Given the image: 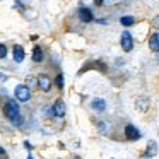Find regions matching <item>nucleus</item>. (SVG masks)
<instances>
[{"label":"nucleus","mask_w":159,"mask_h":159,"mask_svg":"<svg viewBox=\"0 0 159 159\" xmlns=\"http://www.w3.org/2000/svg\"><path fill=\"white\" fill-rule=\"evenodd\" d=\"M53 86V80L50 79L46 74H41V75H38V87L43 91V93H48L50 89H52Z\"/></svg>","instance_id":"obj_6"},{"label":"nucleus","mask_w":159,"mask_h":159,"mask_svg":"<svg viewBox=\"0 0 159 159\" xmlns=\"http://www.w3.org/2000/svg\"><path fill=\"white\" fill-rule=\"evenodd\" d=\"M123 134H125V137H127V140H139V139H140V130L132 123L125 125Z\"/></svg>","instance_id":"obj_4"},{"label":"nucleus","mask_w":159,"mask_h":159,"mask_svg":"<svg viewBox=\"0 0 159 159\" xmlns=\"http://www.w3.org/2000/svg\"><path fill=\"white\" fill-rule=\"evenodd\" d=\"M55 84H57V87H58V89H63V74H58V75H57Z\"/></svg>","instance_id":"obj_15"},{"label":"nucleus","mask_w":159,"mask_h":159,"mask_svg":"<svg viewBox=\"0 0 159 159\" xmlns=\"http://www.w3.org/2000/svg\"><path fill=\"white\" fill-rule=\"evenodd\" d=\"M79 19L84 22V24H89V22L94 21V16H93V11L87 9L86 5H80L79 7Z\"/></svg>","instance_id":"obj_5"},{"label":"nucleus","mask_w":159,"mask_h":159,"mask_svg":"<svg viewBox=\"0 0 159 159\" xmlns=\"http://www.w3.org/2000/svg\"><path fill=\"white\" fill-rule=\"evenodd\" d=\"M91 108L98 113H103V111H106V101L101 99V98H96V99L91 101Z\"/></svg>","instance_id":"obj_10"},{"label":"nucleus","mask_w":159,"mask_h":159,"mask_svg":"<svg viewBox=\"0 0 159 159\" xmlns=\"http://www.w3.org/2000/svg\"><path fill=\"white\" fill-rule=\"evenodd\" d=\"M5 57H7V46L4 43H0V60L5 58Z\"/></svg>","instance_id":"obj_16"},{"label":"nucleus","mask_w":159,"mask_h":159,"mask_svg":"<svg viewBox=\"0 0 159 159\" xmlns=\"http://www.w3.org/2000/svg\"><path fill=\"white\" fill-rule=\"evenodd\" d=\"M33 62L34 63H39V62H43L45 60V52H43V48L39 45H36L34 48H33Z\"/></svg>","instance_id":"obj_11"},{"label":"nucleus","mask_w":159,"mask_h":159,"mask_svg":"<svg viewBox=\"0 0 159 159\" xmlns=\"http://www.w3.org/2000/svg\"><path fill=\"white\" fill-rule=\"evenodd\" d=\"M120 46L125 53H130L134 50V36L130 34V31H123L120 36Z\"/></svg>","instance_id":"obj_2"},{"label":"nucleus","mask_w":159,"mask_h":159,"mask_svg":"<svg viewBox=\"0 0 159 159\" xmlns=\"http://www.w3.org/2000/svg\"><path fill=\"white\" fill-rule=\"evenodd\" d=\"M28 159H33V156H28Z\"/></svg>","instance_id":"obj_20"},{"label":"nucleus","mask_w":159,"mask_h":159,"mask_svg":"<svg viewBox=\"0 0 159 159\" xmlns=\"http://www.w3.org/2000/svg\"><path fill=\"white\" fill-rule=\"evenodd\" d=\"M4 156H5V152H4V149L0 147V157H4Z\"/></svg>","instance_id":"obj_19"},{"label":"nucleus","mask_w":159,"mask_h":159,"mask_svg":"<svg viewBox=\"0 0 159 159\" xmlns=\"http://www.w3.org/2000/svg\"><path fill=\"white\" fill-rule=\"evenodd\" d=\"M149 98L147 96H140L137 99V108H139V111H147L149 110Z\"/></svg>","instance_id":"obj_13"},{"label":"nucleus","mask_w":159,"mask_h":159,"mask_svg":"<svg viewBox=\"0 0 159 159\" xmlns=\"http://www.w3.org/2000/svg\"><path fill=\"white\" fill-rule=\"evenodd\" d=\"M65 103H63L62 99H57L55 103H53V106H52V113H53V116H58V118H62V116H65Z\"/></svg>","instance_id":"obj_7"},{"label":"nucleus","mask_w":159,"mask_h":159,"mask_svg":"<svg viewBox=\"0 0 159 159\" xmlns=\"http://www.w3.org/2000/svg\"><path fill=\"white\" fill-rule=\"evenodd\" d=\"M149 48H151V52L159 53V33L151 34V38H149Z\"/></svg>","instance_id":"obj_12"},{"label":"nucleus","mask_w":159,"mask_h":159,"mask_svg":"<svg viewBox=\"0 0 159 159\" xmlns=\"http://www.w3.org/2000/svg\"><path fill=\"white\" fill-rule=\"evenodd\" d=\"M152 26H154V28H159V16L152 19Z\"/></svg>","instance_id":"obj_17"},{"label":"nucleus","mask_w":159,"mask_h":159,"mask_svg":"<svg viewBox=\"0 0 159 159\" xmlns=\"http://www.w3.org/2000/svg\"><path fill=\"white\" fill-rule=\"evenodd\" d=\"M4 115L9 118L11 121H14L16 125H21L22 118H21V108H19L17 101L16 99H7L4 104Z\"/></svg>","instance_id":"obj_1"},{"label":"nucleus","mask_w":159,"mask_h":159,"mask_svg":"<svg viewBox=\"0 0 159 159\" xmlns=\"http://www.w3.org/2000/svg\"><path fill=\"white\" fill-rule=\"evenodd\" d=\"M156 154H157V144H156L154 140H151V142L147 144L145 152L142 154V157H144V159H151V157H154Z\"/></svg>","instance_id":"obj_9"},{"label":"nucleus","mask_w":159,"mask_h":159,"mask_svg":"<svg viewBox=\"0 0 159 159\" xmlns=\"http://www.w3.org/2000/svg\"><path fill=\"white\" fill-rule=\"evenodd\" d=\"M16 99L21 101V103H28L29 99H31V89H29L28 86H24V84H19L17 87H16Z\"/></svg>","instance_id":"obj_3"},{"label":"nucleus","mask_w":159,"mask_h":159,"mask_svg":"<svg viewBox=\"0 0 159 159\" xmlns=\"http://www.w3.org/2000/svg\"><path fill=\"white\" fill-rule=\"evenodd\" d=\"M94 5H96V7H101V5H103V2H101V0H94Z\"/></svg>","instance_id":"obj_18"},{"label":"nucleus","mask_w":159,"mask_h":159,"mask_svg":"<svg viewBox=\"0 0 159 159\" xmlns=\"http://www.w3.org/2000/svg\"><path fill=\"white\" fill-rule=\"evenodd\" d=\"M135 21H137V19H135L134 16H123V17H120V24L123 26V28H130V26H134Z\"/></svg>","instance_id":"obj_14"},{"label":"nucleus","mask_w":159,"mask_h":159,"mask_svg":"<svg viewBox=\"0 0 159 159\" xmlns=\"http://www.w3.org/2000/svg\"><path fill=\"white\" fill-rule=\"evenodd\" d=\"M12 57H14V62L22 63V62H24V57H26L24 48H22L21 45H14V46H12Z\"/></svg>","instance_id":"obj_8"}]
</instances>
